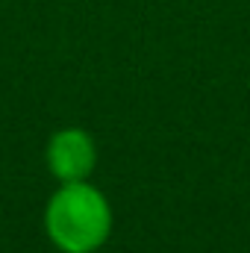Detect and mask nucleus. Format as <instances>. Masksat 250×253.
Listing matches in <instances>:
<instances>
[{"instance_id": "f257e3e1", "label": "nucleus", "mask_w": 250, "mask_h": 253, "mask_svg": "<svg viewBox=\"0 0 250 253\" xmlns=\"http://www.w3.org/2000/svg\"><path fill=\"white\" fill-rule=\"evenodd\" d=\"M44 230L62 253H94L112 233V209L88 180L62 183L44 209Z\"/></svg>"}, {"instance_id": "f03ea898", "label": "nucleus", "mask_w": 250, "mask_h": 253, "mask_svg": "<svg viewBox=\"0 0 250 253\" xmlns=\"http://www.w3.org/2000/svg\"><path fill=\"white\" fill-rule=\"evenodd\" d=\"M97 162L94 138L85 129L68 126L50 135L47 141V168L59 183H80L88 180Z\"/></svg>"}]
</instances>
